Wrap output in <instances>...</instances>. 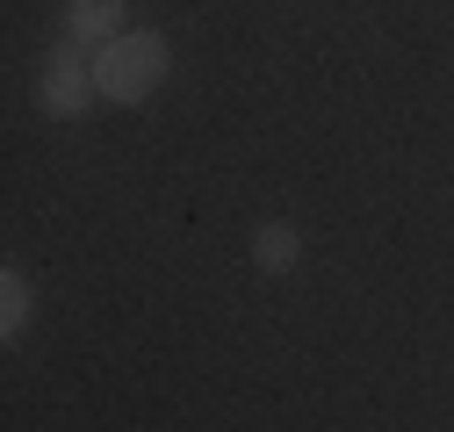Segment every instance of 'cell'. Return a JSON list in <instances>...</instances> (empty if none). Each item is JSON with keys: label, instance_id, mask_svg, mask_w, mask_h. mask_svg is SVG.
Listing matches in <instances>:
<instances>
[{"label": "cell", "instance_id": "4", "mask_svg": "<svg viewBox=\"0 0 454 432\" xmlns=\"http://www.w3.org/2000/svg\"><path fill=\"white\" fill-rule=\"evenodd\" d=\"M296 259H303V238H296V224L267 216V224L253 231V266H260V274H289Z\"/></svg>", "mask_w": 454, "mask_h": 432}, {"label": "cell", "instance_id": "3", "mask_svg": "<svg viewBox=\"0 0 454 432\" xmlns=\"http://www.w3.org/2000/svg\"><path fill=\"white\" fill-rule=\"evenodd\" d=\"M123 0H66V36L73 43H87V50H101V43H116L123 36Z\"/></svg>", "mask_w": 454, "mask_h": 432}, {"label": "cell", "instance_id": "1", "mask_svg": "<svg viewBox=\"0 0 454 432\" xmlns=\"http://www.w3.org/2000/svg\"><path fill=\"white\" fill-rule=\"evenodd\" d=\"M166 66H174V50H166V36L123 29L116 43H101V50H94V87H101V101L130 108V101H145V94H152V87L166 80Z\"/></svg>", "mask_w": 454, "mask_h": 432}, {"label": "cell", "instance_id": "2", "mask_svg": "<svg viewBox=\"0 0 454 432\" xmlns=\"http://www.w3.org/2000/svg\"><path fill=\"white\" fill-rule=\"evenodd\" d=\"M94 101H101V87H94V50L66 36V43L43 58V73H36V108H43V116H59V123H73V116H87Z\"/></svg>", "mask_w": 454, "mask_h": 432}, {"label": "cell", "instance_id": "5", "mask_svg": "<svg viewBox=\"0 0 454 432\" xmlns=\"http://www.w3.org/2000/svg\"><path fill=\"white\" fill-rule=\"evenodd\" d=\"M29 310H36V296H29V274H22V266H8V282H0V332H8V339H22Z\"/></svg>", "mask_w": 454, "mask_h": 432}]
</instances>
